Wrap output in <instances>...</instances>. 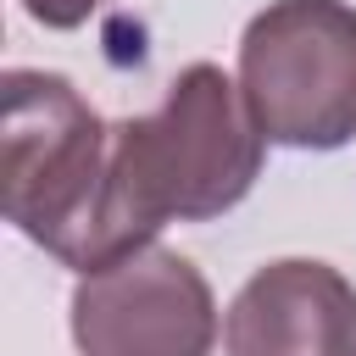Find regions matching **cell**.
Here are the masks:
<instances>
[{"label": "cell", "mask_w": 356, "mask_h": 356, "mask_svg": "<svg viewBox=\"0 0 356 356\" xmlns=\"http://www.w3.org/2000/svg\"><path fill=\"white\" fill-rule=\"evenodd\" d=\"M0 206L17 234L44 245L61 267L95 273L134 245L111 206V128L61 78L11 67L0 78Z\"/></svg>", "instance_id": "1"}, {"label": "cell", "mask_w": 356, "mask_h": 356, "mask_svg": "<svg viewBox=\"0 0 356 356\" xmlns=\"http://www.w3.org/2000/svg\"><path fill=\"white\" fill-rule=\"evenodd\" d=\"M261 145L239 83L211 61H189L156 111L111 128V206L122 239L139 250L161 222L234 211L261 178Z\"/></svg>", "instance_id": "2"}, {"label": "cell", "mask_w": 356, "mask_h": 356, "mask_svg": "<svg viewBox=\"0 0 356 356\" xmlns=\"http://www.w3.org/2000/svg\"><path fill=\"white\" fill-rule=\"evenodd\" d=\"M239 95L267 145L339 150L356 139V6L273 0L245 22Z\"/></svg>", "instance_id": "3"}, {"label": "cell", "mask_w": 356, "mask_h": 356, "mask_svg": "<svg viewBox=\"0 0 356 356\" xmlns=\"http://www.w3.org/2000/svg\"><path fill=\"white\" fill-rule=\"evenodd\" d=\"M72 345L78 356H211V284L189 256L150 239L78 278Z\"/></svg>", "instance_id": "4"}, {"label": "cell", "mask_w": 356, "mask_h": 356, "mask_svg": "<svg viewBox=\"0 0 356 356\" xmlns=\"http://www.w3.org/2000/svg\"><path fill=\"white\" fill-rule=\"evenodd\" d=\"M228 356H356V284L306 256L267 261L222 317Z\"/></svg>", "instance_id": "5"}, {"label": "cell", "mask_w": 356, "mask_h": 356, "mask_svg": "<svg viewBox=\"0 0 356 356\" xmlns=\"http://www.w3.org/2000/svg\"><path fill=\"white\" fill-rule=\"evenodd\" d=\"M106 0H22V11L44 28H83Z\"/></svg>", "instance_id": "6"}]
</instances>
